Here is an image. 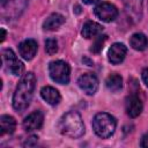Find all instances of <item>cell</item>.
I'll return each mask as SVG.
<instances>
[{"mask_svg":"<svg viewBox=\"0 0 148 148\" xmlns=\"http://www.w3.org/2000/svg\"><path fill=\"white\" fill-rule=\"evenodd\" d=\"M106 37H108L106 35H98V36L96 37L95 42L92 43V45H91V47H90V51L94 52V53H98V52L102 50L103 44H104V42L106 40Z\"/></svg>","mask_w":148,"mask_h":148,"instance_id":"19","label":"cell"},{"mask_svg":"<svg viewBox=\"0 0 148 148\" xmlns=\"http://www.w3.org/2000/svg\"><path fill=\"white\" fill-rule=\"evenodd\" d=\"M40 95H42L43 99L46 103H49L50 105H57V104H59V102L61 99V96H60L59 91L56 88L50 87V86L43 87L42 90H40Z\"/></svg>","mask_w":148,"mask_h":148,"instance_id":"13","label":"cell"},{"mask_svg":"<svg viewBox=\"0 0 148 148\" xmlns=\"http://www.w3.org/2000/svg\"><path fill=\"white\" fill-rule=\"evenodd\" d=\"M45 51L50 56L54 54L58 51V43H57V40L56 39H52V38L47 39L45 42Z\"/></svg>","mask_w":148,"mask_h":148,"instance_id":"20","label":"cell"},{"mask_svg":"<svg viewBox=\"0 0 148 148\" xmlns=\"http://www.w3.org/2000/svg\"><path fill=\"white\" fill-rule=\"evenodd\" d=\"M105 84H106V88L110 91L116 92V91L121 89V87H123V79L118 74H110L106 77V80H105Z\"/></svg>","mask_w":148,"mask_h":148,"instance_id":"18","label":"cell"},{"mask_svg":"<svg viewBox=\"0 0 148 148\" xmlns=\"http://www.w3.org/2000/svg\"><path fill=\"white\" fill-rule=\"evenodd\" d=\"M102 31H103V27L99 23L94 22V21H88L83 24L81 34L84 38L89 39V38H95L96 36L101 35Z\"/></svg>","mask_w":148,"mask_h":148,"instance_id":"12","label":"cell"},{"mask_svg":"<svg viewBox=\"0 0 148 148\" xmlns=\"http://www.w3.org/2000/svg\"><path fill=\"white\" fill-rule=\"evenodd\" d=\"M59 131L62 135L72 139H77L84 133V125L79 112L69 111L65 113L59 120Z\"/></svg>","mask_w":148,"mask_h":148,"instance_id":"2","label":"cell"},{"mask_svg":"<svg viewBox=\"0 0 148 148\" xmlns=\"http://www.w3.org/2000/svg\"><path fill=\"white\" fill-rule=\"evenodd\" d=\"M126 53H127V47L123 43H114L109 49L108 59L111 64L117 65V64H120L125 59Z\"/></svg>","mask_w":148,"mask_h":148,"instance_id":"8","label":"cell"},{"mask_svg":"<svg viewBox=\"0 0 148 148\" xmlns=\"http://www.w3.org/2000/svg\"><path fill=\"white\" fill-rule=\"evenodd\" d=\"M43 120H44V116L40 111H34L32 113H30L28 117L24 118L23 120V128L28 132L35 131V130H39L43 125Z\"/></svg>","mask_w":148,"mask_h":148,"instance_id":"9","label":"cell"},{"mask_svg":"<svg viewBox=\"0 0 148 148\" xmlns=\"http://www.w3.org/2000/svg\"><path fill=\"white\" fill-rule=\"evenodd\" d=\"M75 12H76L77 14L80 13V6H76V7H75Z\"/></svg>","mask_w":148,"mask_h":148,"instance_id":"26","label":"cell"},{"mask_svg":"<svg viewBox=\"0 0 148 148\" xmlns=\"http://www.w3.org/2000/svg\"><path fill=\"white\" fill-rule=\"evenodd\" d=\"M126 112L131 118L138 117L142 111V102L138 95L132 94L126 98Z\"/></svg>","mask_w":148,"mask_h":148,"instance_id":"10","label":"cell"},{"mask_svg":"<svg viewBox=\"0 0 148 148\" xmlns=\"http://www.w3.org/2000/svg\"><path fill=\"white\" fill-rule=\"evenodd\" d=\"M16 128V120L8 114H2L0 117V135L12 134Z\"/></svg>","mask_w":148,"mask_h":148,"instance_id":"14","label":"cell"},{"mask_svg":"<svg viewBox=\"0 0 148 148\" xmlns=\"http://www.w3.org/2000/svg\"><path fill=\"white\" fill-rule=\"evenodd\" d=\"M35 87H36L35 74L32 72L25 73L21 77L13 95V108L16 111L22 112L29 106L31 98L34 96Z\"/></svg>","mask_w":148,"mask_h":148,"instance_id":"1","label":"cell"},{"mask_svg":"<svg viewBox=\"0 0 148 148\" xmlns=\"http://www.w3.org/2000/svg\"><path fill=\"white\" fill-rule=\"evenodd\" d=\"M49 73L53 81L60 84H67L69 81L71 69L67 62L64 60H56L50 62L49 65Z\"/></svg>","mask_w":148,"mask_h":148,"instance_id":"4","label":"cell"},{"mask_svg":"<svg viewBox=\"0 0 148 148\" xmlns=\"http://www.w3.org/2000/svg\"><path fill=\"white\" fill-rule=\"evenodd\" d=\"M95 15L103 22H111L118 16V9L114 5L109 2H102L94 9Z\"/></svg>","mask_w":148,"mask_h":148,"instance_id":"6","label":"cell"},{"mask_svg":"<svg viewBox=\"0 0 148 148\" xmlns=\"http://www.w3.org/2000/svg\"><path fill=\"white\" fill-rule=\"evenodd\" d=\"M130 44L131 46L136 50V51H143L147 49L148 46V38L141 34V32H136V34H133L131 39H130Z\"/></svg>","mask_w":148,"mask_h":148,"instance_id":"16","label":"cell"},{"mask_svg":"<svg viewBox=\"0 0 148 148\" xmlns=\"http://www.w3.org/2000/svg\"><path fill=\"white\" fill-rule=\"evenodd\" d=\"M77 84L87 95H94L98 89V79L92 73H84L79 77Z\"/></svg>","mask_w":148,"mask_h":148,"instance_id":"7","label":"cell"},{"mask_svg":"<svg viewBox=\"0 0 148 148\" xmlns=\"http://www.w3.org/2000/svg\"><path fill=\"white\" fill-rule=\"evenodd\" d=\"M37 141H38V138H37L36 135H32V136L28 138V140L24 142V146H28V147H30V146H35V145L37 143Z\"/></svg>","mask_w":148,"mask_h":148,"instance_id":"21","label":"cell"},{"mask_svg":"<svg viewBox=\"0 0 148 148\" xmlns=\"http://www.w3.org/2000/svg\"><path fill=\"white\" fill-rule=\"evenodd\" d=\"M2 59L5 65L7 66V69L13 74V75H21L22 72L24 71V65L21 60H18V58L16 57V54L13 52L12 49H6L2 52Z\"/></svg>","mask_w":148,"mask_h":148,"instance_id":"5","label":"cell"},{"mask_svg":"<svg viewBox=\"0 0 148 148\" xmlns=\"http://www.w3.org/2000/svg\"><path fill=\"white\" fill-rule=\"evenodd\" d=\"M125 8L127 12L135 17H140L142 13V6H143V0H123Z\"/></svg>","mask_w":148,"mask_h":148,"instance_id":"17","label":"cell"},{"mask_svg":"<svg viewBox=\"0 0 148 148\" xmlns=\"http://www.w3.org/2000/svg\"><path fill=\"white\" fill-rule=\"evenodd\" d=\"M116 127H117L116 118L106 112L97 113L92 119V128L95 133L102 139L110 138L114 133Z\"/></svg>","mask_w":148,"mask_h":148,"instance_id":"3","label":"cell"},{"mask_svg":"<svg viewBox=\"0 0 148 148\" xmlns=\"http://www.w3.org/2000/svg\"><path fill=\"white\" fill-rule=\"evenodd\" d=\"M65 22V17L59 13L51 14L43 23V28L45 30H57L59 27H61Z\"/></svg>","mask_w":148,"mask_h":148,"instance_id":"15","label":"cell"},{"mask_svg":"<svg viewBox=\"0 0 148 148\" xmlns=\"http://www.w3.org/2000/svg\"><path fill=\"white\" fill-rule=\"evenodd\" d=\"M140 146H141V147H148V132L142 136Z\"/></svg>","mask_w":148,"mask_h":148,"instance_id":"23","label":"cell"},{"mask_svg":"<svg viewBox=\"0 0 148 148\" xmlns=\"http://www.w3.org/2000/svg\"><path fill=\"white\" fill-rule=\"evenodd\" d=\"M84 3H87V5H92V3H96L97 1H99V0H82Z\"/></svg>","mask_w":148,"mask_h":148,"instance_id":"24","label":"cell"},{"mask_svg":"<svg viewBox=\"0 0 148 148\" xmlns=\"http://www.w3.org/2000/svg\"><path fill=\"white\" fill-rule=\"evenodd\" d=\"M37 42L34 39H25L18 45L20 54L25 60H31L37 53Z\"/></svg>","mask_w":148,"mask_h":148,"instance_id":"11","label":"cell"},{"mask_svg":"<svg viewBox=\"0 0 148 148\" xmlns=\"http://www.w3.org/2000/svg\"><path fill=\"white\" fill-rule=\"evenodd\" d=\"M5 38H6V31L3 28H1V42H3Z\"/></svg>","mask_w":148,"mask_h":148,"instance_id":"25","label":"cell"},{"mask_svg":"<svg viewBox=\"0 0 148 148\" xmlns=\"http://www.w3.org/2000/svg\"><path fill=\"white\" fill-rule=\"evenodd\" d=\"M141 76H142V81H143L145 84L148 87V68H145V69L142 71Z\"/></svg>","mask_w":148,"mask_h":148,"instance_id":"22","label":"cell"}]
</instances>
